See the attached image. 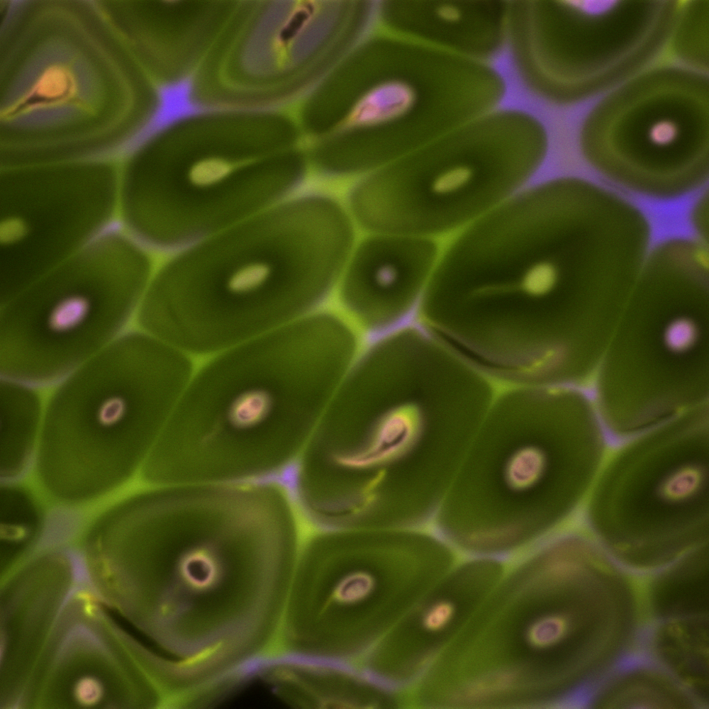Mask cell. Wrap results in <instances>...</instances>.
I'll return each instance as SVG.
<instances>
[{
  "mask_svg": "<svg viewBox=\"0 0 709 709\" xmlns=\"http://www.w3.org/2000/svg\"><path fill=\"white\" fill-rule=\"evenodd\" d=\"M194 368L143 330L122 333L62 380L44 408L38 454L69 484L109 491L143 464L133 445L164 429Z\"/></svg>",
  "mask_w": 709,
  "mask_h": 709,
  "instance_id": "obj_1",
  "label": "cell"
},
{
  "mask_svg": "<svg viewBox=\"0 0 709 709\" xmlns=\"http://www.w3.org/2000/svg\"><path fill=\"white\" fill-rule=\"evenodd\" d=\"M543 162L538 148L413 150L364 175L349 209L370 233L443 242L537 180Z\"/></svg>",
  "mask_w": 709,
  "mask_h": 709,
  "instance_id": "obj_2",
  "label": "cell"
},
{
  "mask_svg": "<svg viewBox=\"0 0 709 709\" xmlns=\"http://www.w3.org/2000/svg\"><path fill=\"white\" fill-rule=\"evenodd\" d=\"M141 281L73 286L3 303V379L31 386L60 381L118 336L136 315Z\"/></svg>",
  "mask_w": 709,
  "mask_h": 709,
  "instance_id": "obj_3",
  "label": "cell"
},
{
  "mask_svg": "<svg viewBox=\"0 0 709 709\" xmlns=\"http://www.w3.org/2000/svg\"><path fill=\"white\" fill-rule=\"evenodd\" d=\"M371 233L351 252L341 276L343 294L382 296L424 292L442 242L414 235Z\"/></svg>",
  "mask_w": 709,
  "mask_h": 709,
  "instance_id": "obj_4",
  "label": "cell"
},
{
  "mask_svg": "<svg viewBox=\"0 0 709 709\" xmlns=\"http://www.w3.org/2000/svg\"><path fill=\"white\" fill-rule=\"evenodd\" d=\"M77 48L62 53L61 59L43 61L44 65L32 70L31 81L26 90L4 104L1 118L4 123H17L25 118L51 116L65 111L72 119L94 117L103 99L102 78L91 60Z\"/></svg>",
  "mask_w": 709,
  "mask_h": 709,
  "instance_id": "obj_5",
  "label": "cell"
},
{
  "mask_svg": "<svg viewBox=\"0 0 709 709\" xmlns=\"http://www.w3.org/2000/svg\"><path fill=\"white\" fill-rule=\"evenodd\" d=\"M45 406L31 386L3 379L1 384V467L3 474L15 475L38 445Z\"/></svg>",
  "mask_w": 709,
  "mask_h": 709,
  "instance_id": "obj_6",
  "label": "cell"
},
{
  "mask_svg": "<svg viewBox=\"0 0 709 709\" xmlns=\"http://www.w3.org/2000/svg\"><path fill=\"white\" fill-rule=\"evenodd\" d=\"M193 74L172 82H156L155 106L125 140L130 149L140 147L174 124L217 109L199 104L193 97Z\"/></svg>",
  "mask_w": 709,
  "mask_h": 709,
  "instance_id": "obj_7",
  "label": "cell"
},
{
  "mask_svg": "<svg viewBox=\"0 0 709 709\" xmlns=\"http://www.w3.org/2000/svg\"><path fill=\"white\" fill-rule=\"evenodd\" d=\"M415 101V91L409 84L394 80L381 83L359 98L331 133L387 123L409 112Z\"/></svg>",
  "mask_w": 709,
  "mask_h": 709,
  "instance_id": "obj_8",
  "label": "cell"
},
{
  "mask_svg": "<svg viewBox=\"0 0 709 709\" xmlns=\"http://www.w3.org/2000/svg\"><path fill=\"white\" fill-rule=\"evenodd\" d=\"M1 492V541L21 542L39 536L42 515L32 496L18 488H4Z\"/></svg>",
  "mask_w": 709,
  "mask_h": 709,
  "instance_id": "obj_9",
  "label": "cell"
},
{
  "mask_svg": "<svg viewBox=\"0 0 709 709\" xmlns=\"http://www.w3.org/2000/svg\"><path fill=\"white\" fill-rule=\"evenodd\" d=\"M564 623L557 617L541 618L527 632L529 642L535 647H544L555 642L562 635Z\"/></svg>",
  "mask_w": 709,
  "mask_h": 709,
  "instance_id": "obj_10",
  "label": "cell"
},
{
  "mask_svg": "<svg viewBox=\"0 0 709 709\" xmlns=\"http://www.w3.org/2000/svg\"><path fill=\"white\" fill-rule=\"evenodd\" d=\"M696 338L695 325L691 321L684 319L672 323L665 334L667 345L676 351L687 350L694 343Z\"/></svg>",
  "mask_w": 709,
  "mask_h": 709,
  "instance_id": "obj_11",
  "label": "cell"
},
{
  "mask_svg": "<svg viewBox=\"0 0 709 709\" xmlns=\"http://www.w3.org/2000/svg\"><path fill=\"white\" fill-rule=\"evenodd\" d=\"M454 613V605L447 601H442L433 605L426 613L423 623L430 630H440L451 622Z\"/></svg>",
  "mask_w": 709,
  "mask_h": 709,
  "instance_id": "obj_12",
  "label": "cell"
},
{
  "mask_svg": "<svg viewBox=\"0 0 709 709\" xmlns=\"http://www.w3.org/2000/svg\"><path fill=\"white\" fill-rule=\"evenodd\" d=\"M677 128L671 121L658 122L651 128L650 140L656 145L664 147L671 144L677 137Z\"/></svg>",
  "mask_w": 709,
  "mask_h": 709,
  "instance_id": "obj_13",
  "label": "cell"
},
{
  "mask_svg": "<svg viewBox=\"0 0 709 709\" xmlns=\"http://www.w3.org/2000/svg\"><path fill=\"white\" fill-rule=\"evenodd\" d=\"M436 13L441 21L450 23L459 22L462 16L460 9L450 3L439 5L436 9Z\"/></svg>",
  "mask_w": 709,
  "mask_h": 709,
  "instance_id": "obj_14",
  "label": "cell"
}]
</instances>
